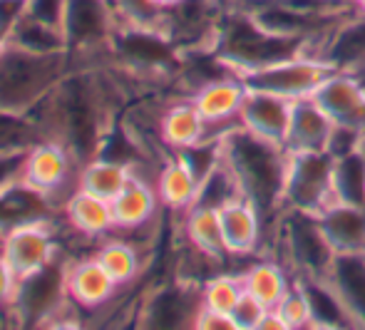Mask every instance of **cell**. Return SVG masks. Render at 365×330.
<instances>
[{"label":"cell","instance_id":"obj_1","mask_svg":"<svg viewBox=\"0 0 365 330\" xmlns=\"http://www.w3.org/2000/svg\"><path fill=\"white\" fill-rule=\"evenodd\" d=\"M221 157L244 197H249L261 211H281L286 149L261 142L236 125L221 134Z\"/></svg>","mask_w":365,"mask_h":330},{"label":"cell","instance_id":"obj_2","mask_svg":"<svg viewBox=\"0 0 365 330\" xmlns=\"http://www.w3.org/2000/svg\"><path fill=\"white\" fill-rule=\"evenodd\" d=\"M70 70V53L35 55L8 43L0 53V110L28 115Z\"/></svg>","mask_w":365,"mask_h":330},{"label":"cell","instance_id":"obj_3","mask_svg":"<svg viewBox=\"0 0 365 330\" xmlns=\"http://www.w3.org/2000/svg\"><path fill=\"white\" fill-rule=\"evenodd\" d=\"M336 199V157L331 152H286L281 209L318 216Z\"/></svg>","mask_w":365,"mask_h":330},{"label":"cell","instance_id":"obj_4","mask_svg":"<svg viewBox=\"0 0 365 330\" xmlns=\"http://www.w3.org/2000/svg\"><path fill=\"white\" fill-rule=\"evenodd\" d=\"M336 67L328 60H323L321 55L298 53L241 72V80L246 82L251 92H266V95H276L293 102L316 95V90L326 82V77Z\"/></svg>","mask_w":365,"mask_h":330},{"label":"cell","instance_id":"obj_5","mask_svg":"<svg viewBox=\"0 0 365 330\" xmlns=\"http://www.w3.org/2000/svg\"><path fill=\"white\" fill-rule=\"evenodd\" d=\"M77 172H80V162L65 144L55 142V139H40L25 152L23 167H20V182L40 192L55 206V197H63L65 204L77 189Z\"/></svg>","mask_w":365,"mask_h":330},{"label":"cell","instance_id":"obj_6","mask_svg":"<svg viewBox=\"0 0 365 330\" xmlns=\"http://www.w3.org/2000/svg\"><path fill=\"white\" fill-rule=\"evenodd\" d=\"M0 254L18 278L30 276L58 259V231L50 216H40V219H30L5 229L0 239Z\"/></svg>","mask_w":365,"mask_h":330},{"label":"cell","instance_id":"obj_7","mask_svg":"<svg viewBox=\"0 0 365 330\" xmlns=\"http://www.w3.org/2000/svg\"><path fill=\"white\" fill-rule=\"evenodd\" d=\"M313 100L323 107L333 125L361 134L365 130V77L358 72L333 70Z\"/></svg>","mask_w":365,"mask_h":330},{"label":"cell","instance_id":"obj_8","mask_svg":"<svg viewBox=\"0 0 365 330\" xmlns=\"http://www.w3.org/2000/svg\"><path fill=\"white\" fill-rule=\"evenodd\" d=\"M246 95H249V87L241 80V75L229 72V75L212 77V80L202 82L189 95V100L202 112V117L209 122V127L214 132L224 134L231 127L239 125V115H241V107H244Z\"/></svg>","mask_w":365,"mask_h":330},{"label":"cell","instance_id":"obj_9","mask_svg":"<svg viewBox=\"0 0 365 330\" xmlns=\"http://www.w3.org/2000/svg\"><path fill=\"white\" fill-rule=\"evenodd\" d=\"M291 105L293 102L284 100V97L249 90L239 115L241 130L254 134L261 142L286 149V137H289L291 125Z\"/></svg>","mask_w":365,"mask_h":330},{"label":"cell","instance_id":"obj_10","mask_svg":"<svg viewBox=\"0 0 365 330\" xmlns=\"http://www.w3.org/2000/svg\"><path fill=\"white\" fill-rule=\"evenodd\" d=\"M65 281H68V296L77 308L85 311H102V308L112 306L117 293L122 291L110 273L102 268L100 261L92 256L85 259H68V271H65Z\"/></svg>","mask_w":365,"mask_h":330},{"label":"cell","instance_id":"obj_11","mask_svg":"<svg viewBox=\"0 0 365 330\" xmlns=\"http://www.w3.org/2000/svg\"><path fill=\"white\" fill-rule=\"evenodd\" d=\"M219 214L229 256H254L264 244V211L239 194L219 206Z\"/></svg>","mask_w":365,"mask_h":330},{"label":"cell","instance_id":"obj_12","mask_svg":"<svg viewBox=\"0 0 365 330\" xmlns=\"http://www.w3.org/2000/svg\"><path fill=\"white\" fill-rule=\"evenodd\" d=\"M338 127L313 97L293 100L286 152H331Z\"/></svg>","mask_w":365,"mask_h":330},{"label":"cell","instance_id":"obj_13","mask_svg":"<svg viewBox=\"0 0 365 330\" xmlns=\"http://www.w3.org/2000/svg\"><path fill=\"white\" fill-rule=\"evenodd\" d=\"M212 132L214 130L209 127V122L204 120L202 112L194 107L189 97L169 102L159 117V142L169 152H184V149L197 147V144L212 139Z\"/></svg>","mask_w":365,"mask_h":330},{"label":"cell","instance_id":"obj_14","mask_svg":"<svg viewBox=\"0 0 365 330\" xmlns=\"http://www.w3.org/2000/svg\"><path fill=\"white\" fill-rule=\"evenodd\" d=\"M65 224L70 226L75 236L80 239L102 241L115 234V214H112V201L95 197L77 187L68 201L60 209Z\"/></svg>","mask_w":365,"mask_h":330},{"label":"cell","instance_id":"obj_15","mask_svg":"<svg viewBox=\"0 0 365 330\" xmlns=\"http://www.w3.org/2000/svg\"><path fill=\"white\" fill-rule=\"evenodd\" d=\"M323 281L341 298L353 326L365 328V251L338 254Z\"/></svg>","mask_w":365,"mask_h":330},{"label":"cell","instance_id":"obj_16","mask_svg":"<svg viewBox=\"0 0 365 330\" xmlns=\"http://www.w3.org/2000/svg\"><path fill=\"white\" fill-rule=\"evenodd\" d=\"M154 187H157L162 209H169L174 214H184V211L197 204L202 179H199V174L194 172L192 164L182 154L172 152V157L164 159L162 167L157 169Z\"/></svg>","mask_w":365,"mask_h":330},{"label":"cell","instance_id":"obj_17","mask_svg":"<svg viewBox=\"0 0 365 330\" xmlns=\"http://www.w3.org/2000/svg\"><path fill=\"white\" fill-rule=\"evenodd\" d=\"M318 221L336 254L365 251V206L333 201L318 214Z\"/></svg>","mask_w":365,"mask_h":330},{"label":"cell","instance_id":"obj_18","mask_svg":"<svg viewBox=\"0 0 365 330\" xmlns=\"http://www.w3.org/2000/svg\"><path fill=\"white\" fill-rule=\"evenodd\" d=\"M162 201L152 179L135 177L125 187V192L112 199V214H115V231H137L154 224Z\"/></svg>","mask_w":365,"mask_h":330},{"label":"cell","instance_id":"obj_19","mask_svg":"<svg viewBox=\"0 0 365 330\" xmlns=\"http://www.w3.org/2000/svg\"><path fill=\"white\" fill-rule=\"evenodd\" d=\"M182 234L187 246L202 251L204 256L214 261L229 259V249L224 241V229H221V214L217 206L194 204L192 209L184 211L182 219Z\"/></svg>","mask_w":365,"mask_h":330},{"label":"cell","instance_id":"obj_20","mask_svg":"<svg viewBox=\"0 0 365 330\" xmlns=\"http://www.w3.org/2000/svg\"><path fill=\"white\" fill-rule=\"evenodd\" d=\"M132 179H135V174H132L130 164L117 162V159L110 157H92L80 164L77 187L95 194V197L112 201L125 192V187Z\"/></svg>","mask_w":365,"mask_h":330},{"label":"cell","instance_id":"obj_21","mask_svg":"<svg viewBox=\"0 0 365 330\" xmlns=\"http://www.w3.org/2000/svg\"><path fill=\"white\" fill-rule=\"evenodd\" d=\"M95 259L100 261L102 268L112 276V281L120 288H127L142 276L145 271V254L137 244H132L130 239H125L122 234L107 236L100 241V246L95 249Z\"/></svg>","mask_w":365,"mask_h":330},{"label":"cell","instance_id":"obj_22","mask_svg":"<svg viewBox=\"0 0 365 330\" xmlns=\"http://www.w3.org/2000/svg\"><path fill=\"white\" fill-rule=\"evenodd\" d=\"M189 288H169L162 291L157 296L149 298L145 313L147 326H157V328H179V326H192L194 328V318H197L199 308H202V298L199 293L194 298H189Z\"/></svg>","mask_w":365,"mask_h":330},{"label":"cell","instance_id":"obj_23","mask_svg":"<svg viewBox=\"0 0 365 330\" xmlns=\"http://www.w3.org/2000/svg\"><path fill=\"white\" fill-rule=\"evenodd\" d=\"M241 281H244V291L251 293V296L264 303L266 308L279 306L281 298L286 296V291L293 286L291 271L281 264L279 259L254 261L249 268H244Z\"/></svg>","mask_w":365,"mask_h":330},{"label":"cell","instance_id":"obj_24","mask_svg":"<svg viewBox=\"0 0 365 330\" xmlns=\"http://www.w3.org/2000/svg\"><path fill=\"white\" fill-rule=\"evenodd\" d=\"M10 43L18 48L28 50L35 55H65L68 53V43L60 25L45 23V20L35 18V15H25L13 30H10Z\"/></svg>","mask_w":365,"mask_h":330},{"label":"cell","instance_id":"obj_25","mask_svg":"<svg viewBox=\"0 0 365 330\" xmlns=\"http://www.w3.org/2000/svg\"><path fill=\"white\" fill-rule=\"evenodd\" d=\"M40 139L43 134L30 115L0 110V154H25Z\"/></svg>","mask_w":365,"mask_h":330},{"label":"cell","instance_id":"obj_26","mask_svg":"<svg viewBox=\"0 0 365 330\" xmlns=\"http://www.w3.org/2000/svg\"><path fill=\"white\" fill-rule=\"evenodd\" d=\"M244 296V281L241 273H214L199 286V298L202 306L209 311L219 313H234L239 298Z\"/></svg>","mask_w":365,"mask_h":330},{"label":"cell","instance_id":"obj_27","mask_svg":"<svg viewBox=\"0 0 365 330\" xmlns=\"http://www.w3.org/2000/svg\"><path fill=\"white\" fill-rule=\"evenodd\" d=\"M276 313L284 318V323L289 330L316 328L311 296H308L306 286H303L301 281H296V278H293V286L286 291V296L281 298V303L276 306Z\"/></svg>","mask_w":365,"mask_h":330},{"label":"cell","instance_id":"obj_28","mask_svg":"<svg viewBox=\"0 0 365 330\" xmlns=\"http://www.w3.org/2000/svg\"><path fill=\"white\" fill-rule=\"evenodd\" d=\"M120 25H135V28H157L162 30L164 8L154 0H112Z\"/></svg>","mask_w":365,"mask_h":330},{"label":"cell","instance_id":"obj_29","mask_svg":"<svg viewBox=\"0 0 365 330\" xmlns=\"http://www.w3.org/2000/svg\"><path fill=\"white\" fill-rule=\"evenodd\" d=\"M266 311H269V308H266L264 303L256 301L251 293L244 291V296L239 298V303H236L231 318H234V323H236V330H259Z\"/></svg>","mask_w":365,"mask_h":330},{"label":"cell","instance_id":"obj_30","mask_svg":"<svg viewBox=\"0 0 365 330\" xmlns=\"http://www.w3.org/2000/svg\"><path fill=\"white\" fill-rule=\"evenodd\" d=\"M194 328L199 330H236V323L229 313L209 311V308H199L197 318H194Z\"/></svg>","mask_w":365,"mask_h":330},{"label":"cell","instance_id":"obj_31","mask_svg":"<svg viewBox=\"0 0 365 330\" xmlns=\"http://www.w3.org/2000/svg\"><path fill=\"white\" fill-rule=\"evenodd\" d=\"M15 288H18V276H15V271L3 259V254H0V311H3V318H5V308L13 303Z\"/></svg>","mask_w":365,"mask_h":330},{"label":"cell","instance_id":"obj_32","mask_svg":"<svg viewBox=\"0 0 365 330\" xmlns=\"http://www.w3.org/2000/svg\"><path fill=\"white\" fill-rule=\"evenodd\" d=\"M259 330H289V328H286L284 318L276 313V308H269V311H266V316H264V321H261Z\"/></svg>","mask_w":365,"mask_h":330},{"label":"cell","instance_id":"obj_33","mask_svg":"<svg viewBox=\"0 0 365 330\" xmlns=\"http://www.w3.org/2000/svg\"><path fill=\"white\" fill-rule=\"evenodd\" d=\"M154 3L159 5V8H174V5H179V3H184V0H154Z\"/></svg>","mask_w":365,"mask_h":330},{"label":"cell","instance_id":"obj_34","mask_svg":"<svg viewBox=\"0 0 365 330\" xmlns=\"http://www.w3.org/2000/svg\"><path fill=\"white\" fill-rule=\"evenodd\" d=\"M358 152H361V157L365 159V130L361 132V137H358Z\"/></svg>","mask_w":365,"mask_h":330},{"label":"cell","instance_id":"obj_35","mask_svg":"<svg viewBox=\"0 0 365 330\" xmlns=\"http://www.w3.org/2000/svg\"><path fill=\"white\" fill-rule=\"evenodd\" d=\"M10 43V38H8V35H5V33H0V53H3V50H5V45H8Z\"/></svg>","mask_w":365,"mask_h":330},{"label":"cell","instance_id":"obj_36","mask_svg":"<svg viewBox=\"0 0 365 330\" xmlns=\"http://www.w3.org/2000/svg\"><path fill=\"white\" fill-rule=\"evenodd\" d=\"M353 3H356V8L361 10V13H365V0H353Z\"/></svg>","mask_w":365,"mask_h":330}]
</instances>
